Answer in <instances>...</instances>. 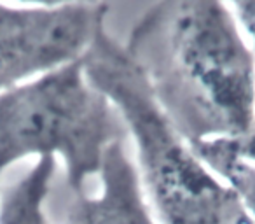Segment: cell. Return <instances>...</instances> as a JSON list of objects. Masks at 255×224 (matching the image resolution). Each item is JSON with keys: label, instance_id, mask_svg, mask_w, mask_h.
I'll return each instance as SVG.
<instances>
[{"label": "cell", "instance_id": "6da1fadb", "mask_svg": "<svg viewBox=\"0 0 255 224\" xmlns=\"http://www.w3.org/2000/svg\"><path fill=\"white\" fill-rule=\"evenodd\" d=\"M124 51L187 144L233 140L255 121V53L224 2L152 4Z\"/></svg>", "mask_w": 255, "mask_h": 224}, {"label": "cell", "instance_id": "7a4b0ae2", "mask_svg": "<svg viewBox=\"0 0 255 224\" xmlns=\"http://www.w3.org/2000/svg\"><path fill=\"white\" fill-rule=\"evenodd\" d=\"M88 81L133 137L138 174L161 224H254L234 191L173 128L136 65L103 26L82 56Z\"/></svg>", "mask_w": 255, "mask_h": 224}, {"label": "cell", "instance_id": "3957f363", "mask_svg": "<svg viewBox=\"0 0 255 224\" xmlns=\"http://www.w3.org/2000/svg\"><path fill=\"white\" fill-rule=\"evenodd\" d=\"M128 137L114 103L88 81L82 58L0 95V177L25 158L60 156L68 191L82 195L105 151Z\"/></svg>", "mask_w": 255, "mask_h": 224}, {"label": "cell", "instance_id": "277c9868", "mask_svg": "<svg viewBox=\"0 0 255 224\" xmlns=\"http://www.w3.org/2000/svg\"><path fill=\"white\" fill-rule=\"evenodd\" d=\"M109 12L107 2H0V95L81 60Z\"/></svg>", "mask_w": 255, "mask_h": 224}, {"label": "cell", "instance_id": "5b68a950", "mask_svg": "<svg viewBox=\"0 0 255 224\" xmlns=\"http://www.w3.org/2000/svg\"><path fill=\"white\" fill-rule=\"evenodd\" d=\"M98 177V195L70 193L60 224H156L124 140L105 151Z\"/></svg>", "mask_w": 255, "mask_h": 224}, {"label": "cell", "instance_id": "8992f818", "mask_svg": "<svg viewBox=\"0 0 255 224\" xmlns=\"http://www.w3.org/2000/svg\"><path fill=\"white\" fill-rule=\"evenodd\" d=\"M56 158H39L33 167L5 189L0 198V224H49V198Z\"/></svg>", "mask_w": 255, "mask_h": 224}, {"label": "cell", "instance_id": "52a82bcc", "mask_svg": "<svg viewBox=\"0 0 255 224\" xmlns=\"http://www.w3.org/2000/svg\"><path fill=\"white\" fill-rule=\"evenodd\" d=\"M196 156L226 182L255 224V165L229 153L219 140L189 144Z\"/></svg>", "mask_w": 255, "mask_h": 224}, {"label": "cell", "instance_id": "ba28073f", "mask_svg": "<svg viewBox=\"0 0 255 224\" xmlns=\"http://www.w3.org/2000/svg\"><path fill=\"white\" fill-rule=\"evenodd\" d=\"M219 142L222 144L229 153L236 154L241 160L255 165V121L247 135L240 137V139H233V140H219Z\"/></svg>", "mask_w": 255, "mask_h": 224}, {"label": "cell", "instance_id": "9c48e42d", "mask_svg": "<svg viewBox=\"0 0 255 224\" xmlns=\"http://www.w3.org/2000/svg\"><path fill=\"white\" fill-rule=\"evenodd\" d=\"M233 7L236 12L238 25L243 26L252 39V49L255 53V2H234Z\"/></svg>", "mask_w": 255, "mask_h": 224}]
</instances>
